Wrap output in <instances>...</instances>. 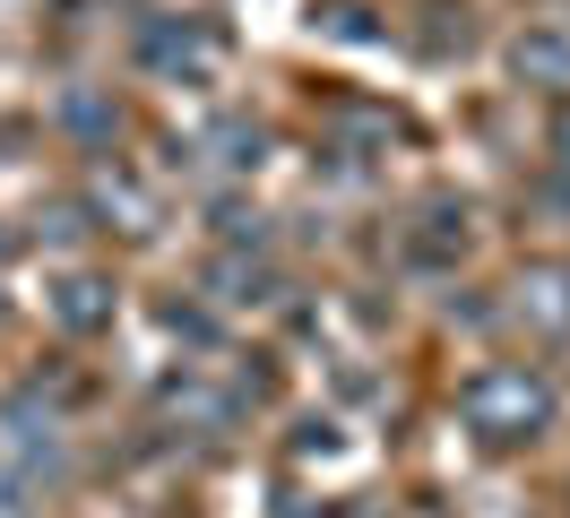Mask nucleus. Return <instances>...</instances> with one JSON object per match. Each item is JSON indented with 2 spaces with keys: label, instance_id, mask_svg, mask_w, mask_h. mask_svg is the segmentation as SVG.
<instances>
[{
  "label": "nucleus",
  "instance_id": "f257e3e1",
  "mask_svg": "<svg viewBox=\"0 0 570 518\" xmlns=\"http://www.w3.org/2000/svg\"><path fill=\"white\" fill-rule=\"evenodd\" d=\"M459 414L484 441H535L553 423V380L535 372V363H493V372H475L459 389Z\"/></svg>",
  "mask_w": 570,
  "mask_h": 518
},
{
  "label": "nucleus",
  "instance_id": "f03ea898",
  "mask_svg": "<svg viewBox=\"0 0 570 518\" xmlns=\"http://www.w3.org/2000/svg\"><path fill=\"white\" fill-rule=\"evenodd\" d=\"M510 78L544 87V96H570V27H528L510 43Z\"/></svg>",
  "mask_w": 570,
  "mask_h": 518
},
{
  "label": "nucleus",
  "instance_id": "7ed1b4c3",
  "mask_svg": "<svg viewBox=\"0 0 570 518\" xmlns=\"http://www.w3.org/2000/svg\"><path fill=\"white\" fill-rule=\"evenodd\" d=\"M147 61H156V69H181V78H216V69H225V35H208V27H190V18H181V27H156V35H147Z\"/></svg>",
  "mask_w": 570,
  "mask_h": 518
},
{
  "label": "nucleus",
  "instance_id": "20e7f679",
  "mask_svg": "<svg viewBox=\"0 0 570 518\" xmlns=\"http://www.w3.org/2000/svg\"><path fill=\"white\" fill-rule=\"evenodd\" d=\"M52 320H61L70 338H96V329H112V285H105V276H61Z\"/></svg>",
  "mask_w": 570,
  "mask_h": 518
},
{
  "label": "nucleus",
  "instance_id": "39448f33",
  "mask_svg": "<svg viewBox=\"0 0 570 518\" xmlns=\"http://www.w3.org/2000/svg\"><path fill=\"white\" fill-rule=\"evenodd\" d=\"M519 311H528L544 338H562L570 329V268H528L519 276Z\"/></svg>",
  "mask_w": 570,
  "mask_h": 518
},
{
  "label": "nucleus",
  "instance_id": "423d86ee",
  "mask_svg": "<svg viewBox=\"0 0 570 518\" xmlns=\"http://www.w3.org/2000/svg\"><path fill=\"white\" fill-rule=\"evenodd\" d=\"M96 199L121 207V216H130V234H147V225H156V199H147L139 182H121V173H105V182H96Z\"/></svg>",
  "mask_w": 570,
  "mask_h": 518
},
{
  "label": "nucleus",
  "instance_id": "0eeeda50",
  "mask_svg": "<svg viewBox=\"0 0 570 518\" xmlns=\"http://www.w3.org/2000/svg\"><path fill=\"white\" fill-rule=\"evenodd\" d=\"M0 251H9V242H0Z\"/></svg>",
  "mask_w": 570,
  "mask_h": 518
}]
</instances>
